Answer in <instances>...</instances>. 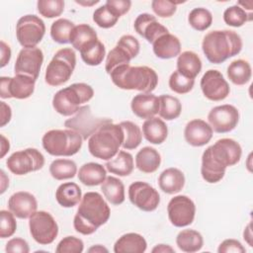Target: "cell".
<instances>
[{"mask_svg": "<svg viewBox=\"0 0 253 253\" xmlns=\"http://www.w3.org/2000/svg\"><path fill=\"white\" fill-rule=\"evenodd\" d=\"M242 148L231 138L218 139L209 146L202 155L201 174L203 179L211 184L219 182L228 166H233L240 161Z\"/></svg>", "mask_w": 253, "mask_h": 253, "instance_id": "1", "label": "cell"}, {"mask_svg": "<svg viewBox=\"0 0 253 253\" xmlns=\"http://www.w3.org/2000/svg\"><path fill=\"white\" fill-rule=\"evenodd\" d=\"M110 215L111 210L103 197L97 192H87L82 197L74 216V229L83 235H90L105 224Z\"/></svg>", "mask_w": 253, "mask_h": 253, "instance_id": "2", "label": "cell"}, {"mask_svg": "<svg viewBox=\"0 0 253 253\" xmlns=\"http://www.w3.org/2000/svg\"><path fill=\"white\" fill-rule=\"evenodd\" d=\"M202 49L210 62L218 64L241 51L242 40L234 31L215 30L204 37Z\"/></svg>", "mask_w": 253, "mask_h": 253, "instance_id": "3", "label": "cell"}, {"mask_svg": "<svg viewBox=\"0 0 253 253\" xmlns=\"http://www.w3.org/2000/svg\"><path fill=\"white\" fill-rule=\"evenodd\" d=\"M113 83L124 90H137L151 93L158 83V76L154 69L148 66L121 65L110 74Z\"/></svg>", "mask_w": 253, "mask_h": 253, "instance_id": "4", "label": "cell"}, {"mask_svg": "<svg viewBox=\"0 0 253 253\" xmlns=\"http://www.w3.org/2000/svg\"><path fill=\"white\" fill-rule=\"evenodd\" d=\"M123 142L124 131L120 124L108 123L88 138V149L94 157L110 160L117 155Z\"/></svg>", "mask_w": 253, "mask_h": 253, "instance_id": "5", "label": "cell"}, {"mask_svg": "<svg viewBox=\"0 0 253 253\" xmlns=\"http://www.w3.org/2000/svg\"><path fill=\"white\" fill-rule=\"evenodd\" d=\"M94 96L93 88L86 83H74L57 91L52 98L56 113L69 117L77 113L80 105L89 102Z\"/></svg>", "mask_w": 253, "mask_h": 253, "instance_id": "6", "label": "cell"}, {"mask_svg": "<svg viewBox=\"0 0 253 253\" xmlns=\"http://www.w3.org/2000/svg\"><path fill=\"white\" fill-rule=\"evenodd\" d=\"M44 150L53 156H72L82 147L83 138L75 130L50 129L46 131L42 139Z\"/></svg>", "mask_w": 253, "mask_h": 253, "instance_id": "7", "label": "cell"}, {"mask_svg": "<svg viewBox=\"0 0 253 253\" xmlns=\"http://www.w3.org/2000/svg\"><path fill=\"white\" fill-rule=\"evenodd\" d=\"M76 65L75 51L70 47L58 49L49 61L44 74V80L49 86H59L67 82Z\"/></svg>", "mask_w": 253, "mask_h": 253, "instance_id": "8", "label": "cell"}, {"mask_svg": "<svg viewBox=\"0 0 253 253\" xmlns=\"http://www.w3.org/2000/svg\"><path fill=\"white\" fill-rule=\"evenodd\" d=\"M45 33L43 21L36 15L21 17L16 25V37L24 48L37 47Z\"/></svg>", "mask_w": 253, "mask_h": 253, "instance_id": "9", "label": "cell"}, {"mask_svg": "<svg viewBox=\"0 0 253 253\" xmlns=\"http://www.w3.org/2000/svg\"><path fill=\"white\" fill-rule=\"evenodd\" d=\"M6 165L15 175H26L42 169L44 165V156L36 148H26L12 153L7 158Z\"/></svg>", "mask_w": 253, "mask_h": 253, "instance_id": "10", "label": "cell"}, {"mask_svg": "<svg viewBox=\"0 0 253 253\" xmlns=\"http://www.w3.org/2000/svg\"><path fill=\"white\" fill-rule=\"evenodd\" d=\"M29 227L32 237L42 245H48L58 234V225L53 216L44 211H36L29 218Z\"/></svg>", "mask_w": 253, "mask_h": 253, "instance_id": "11", "label": "cell"}, {"mask_svg": "<svg viewBox=\"0 0 253 253\" xmlns=\"http://www.w3.org/2000/svg\"><path fill=\"white\" fill-rule=\"evenodd\" d=\"M108 123H113L112 119L96 118L93 116L90 106L87 105L80 107L72 118L66 120L64 126L77 131L84 140L89 138L99 127Z\"/></svg>", "mask_w": 253, "mask_h": 253, "instance_id": "12", "label": "cell"}, {"mask_svg": "<svg viewBox=\"0 0 253 253\" xmlns=\"http://www.w3.org/2000/svg\"><path fill=\"white\" fill-rule=\"evenodd\" d=\"M36 80L30 76L15 74L14 77L0 78V96L3 99H27L35 91Z\"/></svg>", "mask_w": 253, "mask_h": 253, "instance_id": "13", "label": "cell"}, {"mask_svg": "<svg viewBox=\"0 0 253 253\" xmlns=\"http://www.w3.org/2000/svg\"><path fill=\"white\" fill-rule=\"evenodd\" d=\"M167 213L170 222L174 226H188L194 221L196 206L189 197L179 195L169 201L167 206Z\"/></svg>", "mask_w": 253, "mask_h": 253, "instance_id": "14", "label": "cell"}, {"mask_svg": "<svg viewBox=\"0 0 253 253\" xmlns=\"http://www.w3.org/2000/svg\"><path fill=\"white\" fill-rule=\"evenodd\" d=\"M130 203L143 211H153L160 203L159 193L148 183L136 181L128 187Z\"/></svg>", "mask_w": 253, "mask_h": 253, "instance_id": "15", "label": "cell"}, {"mask_svg": "<svg viewBox=\"0 0 253 253\" xmlns=\"http://www.w3.org/2000/svg\"><path fill=\"white\" fill-rule=\"evenodd\" d=\"M209 125L218 133H225L233 130L239 122L238 110L229 104L212 108L208 115Z\"/></svg>", "mask_w": 253, "mask_h": 253, "instance_id": "16", "label": "cell"}, {"mask_svg": "<svg viewBox=\"0 0 253 253\" xmlns=\"http://www.w3.org/2000/svg\"><path fill=\"white\" fill-rule=\"evenodd\" d=\"M201 89L204 96L211 101H222L230 92V87L221 72L209 69L201 79Z\"/></svg>", "mask_w": 253, "mask_h": 253, "instance_id": "17", "label": "cell"}, {"mask_svg": "<svg viewBox=\"0 0 253 253\" xmlns=\"http://www.w3.org/2000/svg\"><path fill=\"white\" fill-rule=\"evenodd\" d=\"M43 62V53L39 47L22 48L17 56L14 72L15 74L27 75L35 80L38 79Z\"/></svg>", "mask_w": 253, "mask_h": 253, "instance_id": "18", "label": "cell"}, {"mask_svg": "<svg viewBox=\"0 0 253 253\" xmlns=\"http://www.w3.org/2000/svg\"><path fill=\"white\" fill-rule=\"evenodd\" d=\"M133 28L139 36L150 43H153L159 37L169 33L168 29L156 20L155 16L148 13L139 14L134 20Z\"/></svg>", "mask_w": 253, "mask_h": 253, "instance_id": "19", "label": "cell"}, {"mask_svg": "<svg viewBox=\"0 0 253 253\" xmlns=\"http://www.w3.org/2000/svg\"><path fill=\"white\" fill-rule=\"evenodd\" d=\"M8 208L16 217L26 219L37 211L38 202L31 193L20 191L9 198Z\"/></svg>", "mask_w": 253, "mask_h": 253, "instance_id": "20", "label": "cell"}, {"mask_svg": "<svg viewBox=\"0 0 253 253\" xmlns=\"http://www.w3.org/2000/svg\"><path fill=\"white\" fill-rule=\"evenodd\" d=\"M212 132V128L207 122L201 119H195L186 125L184 136L190 145L199 147L210 142Z\"/></svg>", "mask_w": 253, "mask_h": 253, "instance_id": "21", "label": "cell"}, {"mask_svg": "<svg viewBox=\"0 0 253 253\" xmlns=\"http://www.w3.org/2000/svg\"><path fill=\"white\" fill-rule=\"evenodd\" d=\"M132 113L140 119H150L159 112V98L151 93L135 95L130 103Z\"/></svg>", "mask_w": 253, "mask_h": 253, "instance_id": "22", "label": "cell"}, {"mask_svg": "<svg viewBox=\"0 0 253 253\" xmlns=\"http://www.w3.org/2000/svg\"><path fill=\"white\" fill-rule=\"evenodd\" d=\"M152 48L154 54L157 57L162 59H169L180 54L181 42L176 36L168 33L159 37L152 43Z\"/></svg>", "mask_w": 253, "mask_h": 253, "instance_id": "23", "label": "cell"}, {"mask_svg": "<svg viewBox=\"0 0 253 253\" xmlns=\"http://www.w3.org/2000/svg\"><path fill=\"white\" fill-rule=\"evenodd\" d=\"M160 190L166 194L179 193L185 185V176L183 172L177 168L170 167L165 169L158 178Z\"/></svg>", "mask_w": 253, "mask_h": 253, "instance_id": "24", "label": "cell"}, {"mask_svg": "<svg viewBox=\"0 0 253 253\" xmlns=\"http://www.w3.org/2000/svg\"><path fill=\"white\" fill-rule=\"evenodd\" d=\"M147 248L144 237L138 233L129 232L122 235L114 245L115 253H143Z\"/></svg>", "mask_w": 253, "mask_h": 253, "instance_id": "25", "label": "cell"}, {"mask_svg": "<svg viewBox=\"0 0 253 253\" xmlns=\"http://www.w3.org/2000/svg\"><path fill=\"white\" fill-rule=\"evenodd\" d=\"M142 133L148 142L152 144H161L167 138L168 127L164 121L153 117L145 120L143 123Z\"/></svg>", "mask_w": 253, "mask_h": 253, "instance_id": "26", "label": "cell"}, {"mask_svg": "<svg viewBox=\"0 0 253 253\" xmlns=\"http://www.w3.org/2000/svg\"><path fill=\"white\" fill-rule=\"evenodd\" d=\"M177 70L185 77L195 80L202 70V60L194 51H183L177 58Z\"/></svg>", "mask_w": 253, "mask_h": 253, "instance_id": "27", "label": "cell"}, {"mask_svg": "<svg viewBox=\"0 0 253 253\" xmlns=\"http://www.w3.org/2000/svg\"><path fill=\"white\" fill-rule=\"evenodd\" d=\"M77 175L82 184L92 187L101 185L105 181L107 171L105 167L99 163L88 162L80 167Z\"/></svg>", "mask_w": 253, "mask_h": 253, "instance_id": "28", "label": "cell"}, {"mask_svg": "<svg viewBox=\"0 0 253 253\" xmlns=\"http://www.w3.org/2000/svg\"><path fill=\"white\" fill-rule=\"evenodd\" d=\"M161 164V156L159 152L150 146L141 148L135 155L136 168L146 174L155 172Z\"/></svg>", "mask_w": 253, "mask_h": 253, "instance_id": "29", "label": "cell"}, {"mask_svg": "<svg viewBox=\"0 0 253 253\" xmlns=\"http://www.w3.org/2000/svg\"><path fill=\"white\" fill-rule=\"evenodd\" d=\"M96 41H98L96 31L87 24H79L75 26L71 31L69 38V42L79 51Z\"/></svg>", "mask_w": 253, "mask_h": 253, "instance_id": "30", "label": "cell"}, {"mask_svg": "<svg viewBox=\"0 0 253 253\" xmlns=\"http://www.w3.org/2000/svg\"><path fill=\"white\" fill-rule=\"evenodd\" d=\"M55 199L61 207L72 208L79 204L82 199L81 189L76 183H63L56 189Z\"/></svg>", "mask_w": 253, "mask_h": 253, "instance_id": "31", "label": "cell"}, {"mask_svg": "<svg viewBox=\"0 0 253 253\" xmlns=\"http://www.w3.org/2000/svg\"><path fill=\"white\" fill-rule=\"evenodd\" d=\"M105 166L112 174L121 177L128 176L133 170V157L130 153L120 150L115 157L106 162Z\"/></svg>", "mask_w": 253, "mask_h": 253, "instance_id": "32", "label": "cell"}, {"mask_svg": "<svg viewBox=\"0 0 253 253\" xmlns=\"http://www.w3.org/2000/svg\"><path fill=\"white\" fill-rule=\"evenodd\" d=\"M101 191L109 203L119 206L125 202V186L123 182L114 177L108 176L101 184Z\"/></svg>", "mask_w": 253, "mask_h": 253, "instance_id": "33", "label": "cell"}, {"mask_svg": "<svg viewBox=\"0 0 253 253\" xmlns=\"http://www.w3.org/2000/svg\"><path fill=\"white\" fill-rule=\"evenodd\" d=\"M176 244L180 250L187 253H194L202 249L204 239L200 232L194 229L181 230L176 237Z\"/></svg>", "mask_w": 253, "mask_h": 253, "instance_id": "34", "label": "cell"}, {"mask_svg": "<svg viewBox=\"0 0 253 253\" xmlns=\"http://www.w3.org/2000/svg\"><path fill=\"white\" fill-rule=\"evenodd\" d=\"M252 70L248 61L244 59L233 60L227 67V77L235 85H244L251 79Z\"/></svg>", "mask_w": 253, "mask_h": 253, "instance_id": "35", "label": "cell"}, {"mask_svg": "<svg viewBox=\"0 0 253 253\" xmlns=\"http://www.w3.org/2000/svg\"><path fill=\"white\" fill-rule=\"evenodd\" d=\"M159 98V116L166 120L172 121L177 119L182 112V105L178 98L170 95H161Z\"/></svg>", "mask_w": 253, "mask_h": 253, "instance_id": "36", "label": "cell"}, {"mask_svg": "<svg viewBox=\"0 0 253 253\" xmlns=\"http://www.w3.org/2000/svg\"><path fill=\"white\" fill-rule=\"evenodd\" d=\"M49 173L55 180L71 179L77 173V165L70 159H55L49 165Z\"/></svg>", "mask_w": 253, "mask_h": 253, "instance_id": "37", "label": "cell"}, {"mask_svg": "<svg viewBox=\"0 0 253 253\" xmlns=\"http://www.w3.org/2000/svg\"><path fill=\"white\" fill-rule=\"evenodd\" d=\"M124 131V142L122 144L124 149H135L141 142L142 134L139 126L132 122L125 121L120 123Z\"/></svg>", "mask_w": 253, "mask_h": 253, "instance_id": "38", "label": "cell"}, {"mask_svg": "<svg viewBox=\"0 0 253 253\" xmlns=\"http://www.w3.org/2000/svg\"><path fill=\"white\" fill-rule=\"evenodd\" d=\"M80 55L82 60L90 66H97L102 63L105 55L106 48L105 45L99 40L95 42L89 44L80 50Z\"/></svg>", "mask_w": 253, "mask_h": 253, "instance_id": "39", "label": "cell"}, {"mask_svg": "<svg viewBox=\"0 0 253 253\" xmlns=\"http://www.w3.org/2000/svg\"><path fill=\"white\" fill-rule=\"evenodd\" d=\"M74 27L75 25L73 24V22L67 19L60 18L51 24L50 37L57 43H68L71 31Z\"/></svg>", "mask_w": 253, "mask_h": 253, "instance_id": "40", "label": "cell"}, {"mask_svg": "<svg viewBox=\"0 0 253 253\" xmlns=\"http://www.w3.org/2000/svg\"><path fill=\"white\" fill-rule=\"evenodd\" d=\"M188 22L193 29L200 32L206 31L212 23V15L206 8H194L188 16Z\"/></svg>", "mask_w": 253, "mask_h": 253, "instance_id": "41", "label": "cell"}, {"mask_svg": "<svg viewBox=\"0 0 253 253\" xmlns=\"http://www.w3.org/2000/svg\"><path fill=\"white\" fill-rule=\"evenodd\" d=\"M252 19V14L247 12L238 5H233L225 9L223 12V21L228 26L238 28Z\"/></svg>", "mask_w": 253, "mask_h": 253, "instance_id": "42", "label": "cell"}, {"mask_svg": "<svg viewBox=\"0 0 253 253\" xmlns=\"http://www.w3.org/2000/svg\"><path fill=\"white\" fill-rule=\"evenodd\" d=\"M131 59V56L126 49L119 45H116L112 50H110V52L107 55L105 69L107 73L110 74L115 68L121 65L129 64Z\"/></svg>", "mask_w": 253, "mask_h": 253, "instance_id": "43", "label": "cell"}, {"mask_svg": "<svg viewBox=\"0 0 253 253\" xmlns=\"http://www.w3.org/2000/svg\"><path fill=\"white\" fill-rule=\"evenodd\" d=\"M38 12L44 18H55L64 11V1L62 0H39L37 3Z\"/></svg>", "mask_w": 253, "mask_h": 253, "instance_id": "44", "label": "cell"}, {"mask_svg": "<svg viewBox=\"0 0 253 253\" xmlns=\"http://www.w3.org/2000/svg\"><path fill=\"white\" fill-rule=\"evenodd\" d=\"M119 20V17L105 4L95 10L93 13V21L97 26L103 29L114 27Z\"/></svg>", "mask_w": 253, "mask_h": 253, "instance_id": "45", "label": "cell"}, {"mask_svg": "<svg viewBox=\"0 0 253 253\" xmlns=\"http://www.w3.org/2000/svg\"><path fill=\"white\" fill-rule=\"evenodd\" d=\"M195 84L194 79H190L182 75L178 70H175L169 78L170 89L177 94L189 93Z\"/></svg>", "mask_w": 253, "mask_h": 253, "instance_id": "46", "label": "cell"}, {"mask_svg": "<svg viewBox=\"0 0 253 253\" xmlns=\"http://www.w3.org/2000/svg\"><path fill=\"white\" fill-rule=\"evenodd\" d=\"M12 211L2 210L0 211V237H11L17 228V222Z\"/></svg>", "mask_w": 253, "mask_h": 253, "instance_id": "47", "label": "cell"}, {"mask_svg": "<svg viewBox=\"0 0 253 253\" xmlns=\"http://www.w3.org/2000/svg\"><path fill=\"white\" fill-rule=\"evenodd\" d=\"M84 249V243L75 236H66L59 241L55 251L57 253H81Z\"/></svg>", "mask_w": 253, "mask_h": 253, "instance_id": "48", "label": "cell"}, {"mask_svg": "<svg viewBox=\"0 0 253 253\" xmlns=\"http://www.w3.org/2000/svg\"><path fill=\"white\" fill-rule=\"evenodd\" d=\"M179 3L182 2H174L171 0H153L151 2V8L158 17L169 18L175 14L177 4Z\"/></svg>", "mask_w": 253, "mask_h": 253, "instance_id": "49", "label": "cell"}, {"mask_svg": "<svg viewBox=\"0 0 253 253\" xmlns=\"http://www.w3.org/2000/svg\"><path fill=\"white\" fill-rule=\"evenodd\" d=\"M117 45L126 49L128 52V54L131 56V58H134L139 53V48H140L139 42L134 37L130 35L122 36L118 41Z\"/></svg>", "mask_w": 253, "mask_h": 253, "instance_id": "50", "label": "cell"}, {"mask_svg": "<svg viewBox=\"0 0 253 253\" xmlns=\"http://www.w3.org/2000/svg\"><path fill=\"white\" fill-rule=\"evenodd\" d=\"M218 253H245L246 249L244 246L236 239H225L223 240L218 248H217Z\"/></svg>", "mask_w": 253, "mask_h": 253, "instance_id": "51", "label": "cell"}, {"mask_svg": "<svg viewBox=\"0 0 253 253\" xmlns=\"http://www.w3.org/2000/svg\"><path fill=\"white\" fill-rule=\"evenodd\" d=\"M105 5L120 18L129 11L131 2L129 0H107Z\"/></svg>", "mask_w": 253, "mask_h": 253, "instance_id": "52", "label": "cell"}, {"mask_svg": "<svg viewBox=\"0 0 253 253\" xmlns=\"http://www.w3.org/2000/svg\"><path fill=\"white\" fill-rule=\"evenodd\" d=\"M6 252L14 253V252H20V253H28L30 252V247L28 242L20 237H15L10 239L5 248Z\"/></svg>", "mask_w": 253, "mask_h": 253, "instance_id": "53", "label": "cell"}, {"mask_svg": "<svg viewBox=\"0 0 253 253\" xmlns=\"http://www.w3.org/2000/svg\"><path fill=\"white\" fill-rule=\"evenodd\" d=\"M0 107H1V123H0V126H4L11 120L12 110H11L10 106L7 105L3 101L0 102Z\"/></svg>", "mask_w": 253, "mask_h": 253, "instance_id": "54", "label": "cell"}, {"mask_svg": "<svg viewBox=\"0 0 253 253\" xmlns=\"http://www.w3.org/2000/svg\"><path fill=\"white\" fill-rule=\"evenodd\" d=\"M0 50H1V67H4L8 64V62L11 59V48L4 41H1Z\"/></svg>", "mask_w": 253, "mask_h": 253, "instance_id": "55", "label": "cell"}, {"mask_svg": "<svg viewBox=\"0 0 253 253\" xmlns=\"http://www.w3.org/2000/svg\"><path fill=\"white\" fill-rule=\"evenodd\" d=\"M151 252L152 253H168V252L173 253L174 249L170 245H167V244H158L152 248Z\"/></svg>", "mask_w": 253, "mask_h": 253, "instance_id": "56", "label": "cell"}, {"mask_svg": "<svg viewBox=\"0 0 253 253\" xmlns=\"http://www.w3.org/2000/svg\"><path fill=\"white\" fill-rule=\"evenodd\" d=\"M243 238L244 240L248 243L249 246H253V243H252V232H251V222H249L247 224V226L245 227L244 229V232H243Z\"/></svg>", "mask_w": 253, "mask_h": 253, "instance_id": "57", "label": "cell"}, {"mask_svg": "<svg viewBox=\"0 0 253 253\" xmlns=\"http://www.w3.org/2000/svg\"><path fill=\"white\" fill-rule=\"evenodd\" d=\"M1 139H2V141H1V155H0V157L3 158L5 156V154L10 149V143H9V140L3 134H1Z\"/></svg>", "mask_w": 253, "mask_h": 253, "instance_id": "58", "label": "cell"}, {"mask_svg": "<svg viewBox=\"0 0 253 253\" xmlns=\"http://www.w3.org/2000/svg\"><path fill=\"white\" fill-rule=\"evenodd\" d=\"M8 186H9V178L6 176L4 170H1V194L5 192Z\"/></svg>", "mask_w": 253, "mask_h": 253, "instance_id": "59", "label": "cell"}, {"mask_svg": "<svg viewBox=\"0 0 253 253\" xmlns=\"http://www.w3.org/2000/svg\"><path fill=\"white\" fill-rule=\"evenodd\" d=\"M88 252H90V253H102V252H108V249L106 247L98 244V245L90 247L88 249Z\"/></svg>", "mask_w": 253, "mask_h": 253, "instance_id": "60", "label": "cell"}, {"mask_svg": "<svg viewBox=\"0 0 253 253\" xmlns=\"http://www.w3.org/2000/svg\"><path fill=\"white\" fill-rule=\"evenodd\" d=\"M77 4L79 5H83V6H92L94 4L99 3V1H92V2H84V1H75Z\"/></svg>", "mask_w": 253, "mask_h": 253, "instance_id": "61", "label": "cell"}, {"mask_svg": "<svg viewBox=\"0 0 253 253\" xmlns=\"http://www.w3.org/2000/svg\"><path fill=\"white\" fill-rule=\"evenodd\" d=\"M248 4H249V6L247 7V9H248V10H252V2H251V1H249V3H248ZM237 5H238V6H245V5H247V4H246V3L239 2Z\"/></svg>", "mask_w": 253, "mask_h": 253, "instance_id": "62", "label": "cell"}]
</instances>
